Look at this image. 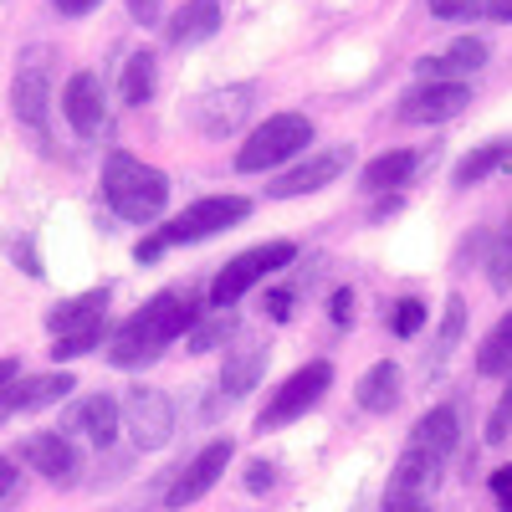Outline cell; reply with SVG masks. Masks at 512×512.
<instances>
[{"label": "cell", "mask_w": 512, "mask_h": 512, "mask_svg": "<svg viewBox=\"0 0 512 512\" xmlns=\"http://www.w3.org/2000/svg\"><path fill=\"white\" fill-rule=\"evenodd\" d=\"M446 62H451V72H482V67H487V41L461 36L456 47L446 52Z\"/></svg>", "instance_id": "f546056e"}, {"label": "cell", "mask_w": 512, "mask_h": 512, "mask_svg": "<svg viewBox=\"0 0 512 512\" xmlns=\"http://www.w3.org/2000/svg\"><path fill=\"white\" fill-rule=\"evenodd\" d=\"M195 328V303H190V292H159L149 297V308L134 313L118 333H113V344H108V359L118 369H139V364H154L164 354V344H175L180 333Z\"/></svg>", "instance_id": "6da1fadb"}, {"label": "cell", "mask_w": 512, "mask_h": 512, "mask_svg": "<svg viewBox=\"0 0 512 512\" xmlns=\"http://www.w3.org/2000/svg\"><path fill=\"white\" fill-rule=\"evenodd\" d=\"M461 328H466V303H461V297H451V303H446V318H441V333H436V354H431L436 369H441V364L451 359V349L461 344Z\"/></svg>", "instance_id": "4316f807"}, {"label": "cell", "mask_w": 512, "mask_h": 512, "mask_svg": "<svg viewBox=\"0 0 512 512\" xmlns=\"http://www.w3.org/2000/svg\"><path fill=\"white\" fill-rule=\"evenodd\" d=\"M507 164H512V139H492V144L472 149L451 169V185L456 190H472V185H482L487 175H497V169H507Z\"/></svg>", "instance_id": "ac0fdd59"}, {"label": "cell", "mask_w": 512, "mask_h": 512, "mask_svg": "<svg viewBox=\"0 0 512 512\" xmlns=\"http://www.w3.org/2000/svg\"><path fill=\"white\" fill-rule=\"evenodd\" d=\"M466 103H472L466 82H420V88H410V93L400 98V118H405V123H446V118H456Z\"/></svg>", "instance_id": "7c38bea8"}, {"label": "cell", "mask_w": 512, "mask_h": 512, "mask_svg": "<svg viewBox=\"0 0 512 512\" xmlns=\"http://www.w3.org/2000/svg\"><path fill=\"white\" fill-rule=\"evenodd\" d=\"M103 313H108V292H82V297H72V303H62V308L47 313V328L52 333H72V328L103 323Z\"/></svg>", "instance_id": "cb8c5ba5"}, {"label": "cell", "mask_w": 512, "mask_h": 512, "mask_svg": "<svg viewBox=\"0 0 512 512\" xmlns=\"http://www.w3.org/2000/svg\"><path fill=\"white\" fill-rule=\"evenodd\" d=\"M487 16H492V21H512V0H492Z\"/></svg>", "instance_id": "f6af8a7d"}, {"label": "cell", "mask_w": 512, "mask_h": 512, "mask_svg": "<svg viewBox=\"0 0 512 512\" xmlns=\"http://www.w3.org/2000/svg\"><path fill=\"white\" fill-rule=\"evenodd\" d=\"M236 333V318L231 313H216L210 323H200V328H190V354H210L216 344H226V338Z\"/></svg>", "instance_id": "f1b7e54d"}, {"label": "cell", "mask_w": 512, "mask_h": 512, "mask_svg": "<svg viewBox=\"0 0 512 512\" xmlns=\"http://www.w3.org/2000/svg\"><path fill=\"white\" fill-rule=\"evenodd\" d=\"M123 415V431L134 436L139 451H159L169 436H175V405H169L164 390H149V384H134L118 405Z\"/></svg>", "instance_id": "52a82bcc"}, {"label": "cell", "mask_w": 512, "mask_h": 512, "mask_svg": "<svg viewBox=\"0 0 512 512\" xmlns=\"http://www.w3.org/2000/svg\"><path fill=\"white\" fill-rule=\"evenodd\" d=\"M487 11H492V0H431V16H441V21H472Z\"/></svg>", "instance_id": "4dcf8cb0"}, {"label": "cell", "mask_w": 512, "mask_h": 512, "mask_svg": "<svg viewBox=\"0 0 512 512\" xmlns=\"http://www.w3.org/2000/svg\"><path fill=\"white\" fill-rule=\"evenodd\" d=\"M21 456H26L31 472H41V477L57 482V487H72L77 472H82V456H77V446H72L62 431H36V436H26Z\"/></svg>", "instance_id": "8fae6325"}, {"label": "cell", "mask_w": 512, "mask_h": 512, "mask_svg": "<svg viewBox=\"0 0 512 512\" xmlns=\"http://www.w3.org/2000/svg\"><path fill=\"white\" fill-rule=\"evenodd\" d=\"M118 400H108V395H93V400H82L77 410H72V431H82L93 446H113V436H118Z\"/></svg>", "instance_id": "44dd1931"}, {"label": "cell", "mask_w": 512, "mask_h": 512, "mask_svg": "<svg viewBox=\"0 0 512 512\" xmlns=\"http://www.w3.org/2000/svg\"><path fill=\"white\" fill-rule=\"evenodd\" d=\"M492 497H497L502 512H512V466H497L492 472Z\"/></svg>", "instance_id": "d590c367"}, {"label": "cell", "mask_w": 512, "mask_h": 512, "mask_svg": "<svg viewBox=\"0 0 512 512\" xmlns=\"http://www.w3.org/2000/svg\"><path fill=\"white\" fill-rule=\"evenodd\" d=\"M52 6L62 11V16H88V11H98L103 0H52Z\"/></svg>", "instance_id": "ab89813d"}, {"label": "cell", "mask_w": 512, "mask_h": 512, "mask_svg": "<svg viewBox=\"0 0 512 512\" xmlns=\"http://www.w3.org/2000/svg\"><path fill=\"white\" fill-rule=\"evenodd\" d=\"M512 436V390L502 395V405L492 410V420H487V446H502Z\"/></svg>", "instance_id": "836d02e7"}, {"label": "cell", "mask_w": 512, "mask_h": 512, "mask_svg": "<svg viewBox=\"0 0 512 512\" xmlns=\"http://www.w3.org/2000/svg\"><path fill=\"white\" fill-rule=\"evenodd\" d=\"M512 369V313L487 333V344L477 354V374H507Z\"/></svg>", "instance_id": "484cf974"}, {"label": "cell", "mask_w": 512, "mask_h": 512, "mask_svg": "<svg viewBox=\"0 0 512 512\" xmlns=\"http://www.w3.org/2000/svg\"><path fill=\"white\" fill-rule=\"evenodd\" d=\"M159 11H164V0H128V16H134L139 26H154Z\"/></svg>", "instance_id": "8d00e7d4"}, {"label": "cell", "mask_w": 512, "mask_h": 512, "mask_svg": "<svg viewBox=\"0 0 512 512\" xmlns=\"http://www.w3.org/2000/svg\"><path fill=\"white\" fill-rule=\"evenodd\" d=\"M159 251H164V241L154 236V241H139V251H134V256H139V262H154V256H159Z\"/></svg>", "instance_id": "7bdbcfd3"}, {"label": "cell", "mask_w": 512, "mask_h": 512, "mask_svg": "<svg viewBox=\"0 0 512 512\" xmlns=\"http://www.w3.org/2000/svg\"><path fill=\"white\" fill-rule=\"evenodd\" d=\"M103 344V323H88V328H72V333H57V344H52V359H82L88 349Z\"/></svg>", "instance_id": "83f0119b"}, {"label": "cell", "mask_w": 512, "mask_h": 512, "mask_svg": "<svg viewBox=\"0 0 512 512\" xmlns=\"http://www.w3.org/2000/svg\"><path fill=\"white\" fill-rule=\"evenodd\" d=\"M103 195H108V205L118 210L123 221L144 226V221H159V216H164L169 180L159 175V169L139 164L134 154H113L108 169H103Z\"/></svg>", "instance_id": "7a4b0ae2"}, {"label": "cell", "mask_w": 512, "mask_h": 512, "mask_svg": "<svg viewBox=\"0 0 512 512\" xmlns=\"http://www.w3.org/2000/svg\"><path fill=\"white\" fill-rule=\"evenodd\" d=\"M492 287L497 292H507L512 287V221H507V231H502V241H497V251H492Z\"/></svg>", "instance_id": "1f68e13d"}, {"label": "cell", "mask_w": 512, "mask_h": 512, "mask_svg": "<svg viewBox=\"0 0 512 512\" xmlns=\"http://www.w3.org/2000/svg\"><path fill=\"white\" fill-rule=\"evenodd\" d=\"M267 313H272L277 323H287V318H292V292H272V297H267Z\"/></svg>", "instance_id": "f35d334b"}, {"label": "cell", "mask_w": 512, "mask_h": 512, "mask_svg": "<svg viewBox=\"0 0 512 512\" xmlns=\"http://www.w3.org/2000/svg\"><path fill=\"white\" fill-rule=\"evenodd\" d=\"M16 369H21L16 359H0V390H6V384H16Z\"/></svg>", "instance_id": "ee69618b"}, {"label": "cell", "mask_w": 512, "mask_h": 512, "mask_svg": "<svg viewBox=\"0 0 512 512\" xmlns=\"http://www.w3.org/2000/svg\"><path fill=\"white\" fill-rule=\"evenodd\" d=\"M16 262H26V272H31V277H41V272H47V267L36 262V251H31V241H16Z\"/></svg>", "instance_id": "60d3db41"}, {"label": "cell", "mask_w": 512, "mask_h": 512, "mask_svg": "<svg viewBox=\"0 0 512 512\" xmlns=\"http://www.w3.org/2000/svg\"><path fill=\"white\" fill-rule=\"evenodd\" d=\"M11 103H16V118L31 134L47 139V118H52V52L47 47H31L21 57L16 82H11Z\"/></svg>", "instance_id": "8992f818"}, {"label": "cell", "mask_w": 512, "mask_h": 512, "mask_svg": "<svg viewBox=\"0 0 512 512\" xmlns=\"http://www.w3.org/2000/svg\"><path fill=\"white\" fill-rule=\"evenodd\" d=\"M272 482H277V466L272 461H251L246 466V492L262 497V492H272Z\"/></svg>", "instance_id": "e575fe53"}, {"label": "cell", "mask_w": 512, "mask_h": 512, "mask_svg": "<svg viewBox=\"0 0 512 512\" xmlns=\"http://www.w3.org/2000/svg\"><path fill=\"white\" fill-rule=\"evenodd\" d=\"M328 313H333V323H354V292H344V287H338Z\"/></svg>", "instance_id": "74e56055"}, {"label": "cell", "mask_w": 512, "mask_h": 512, "mask_svg": "<svg viewBox=\"0 0 512 512\" xmlns=\"http://www.w3.org/2000/svg\"><path fill=\"white\" fill-rule=\"evenodd\" d=\"M359 405H364L369 415H390V410L400 405V364L379 359L374 369H364V379H359Z\"/></svg>", "instance_id": "d6986e66"}, {"label": "cell", "mask_w": 512, "mask_h": 512, "mask_svg": "<svg viewBox=\"0 0 512 512\" xmlns=\"http://www.w3.org/2000/svg\"><path fill=\"white\" fill-rule=\"evenodd\" d=\"M349 159H354V149H323V154H313L308 164H297V169H287V175L277 180V185H267L277 200H292V195H313V190H323V185H333L338 175L349 169Z\"/></svg>", "instance_id": "5bb4252c"}, {"label": "cell", "mask_w": 512, "mask_h": 512, "mask_svg": "<svg viewBox=\"0 0 512 512\" xmlns=\"http://www.w3.org/2000/svg\"><path fill=\"white\" fill-rule=\"evenodd\" d=\"M328 384H333V364L328 359H313L297 369L282 390L267 400V410L256 415V431H277V425H292L297 415H308L323 395H328Z\"/></svg>", "instance_id": "5b68a950"}, {"label": "cell", "mask_w": 512, "mask_h": 512, "mask_svg": "<svg viewBox=\"0 0 512 512\" xmlns=\"http://www.w3.org/2000/svg\"><path fill=\"white\" fill-rule=\"evenodd\" d=\"M436 477H441V461L405 446V456L395 461V472H390V487H384V512H420L425 497L436 492Z\"/></svg>", "instance_id": "9c48e42d"}, {"label": "cell", "mask_w": 512, "mask_h": 512, "mask_svg": "<svg viewBox=\"0 0 512 512\" xmlns=\"http://www.w3.org/2000/svg\"><path fill=\"white\" fill-rule=\"evenodd\" d=\"M154 82H159V62L154 52H134L123 62V103L128 108H144L154 98Z\"/></svg>", "instance_id": "d4e9b609"}, {"label": "cell", "mask_w": 512, "mask_h": 512, "mask_svg": "<svg viewBox=\"0 0 512 512\" xmlns=\"http://www.w3.org/2000/svg\"><path fill=\"white\" fill-rule=\"evenodd\" d=\"M226 466H231V441H210L190 466H185V472L175 477V487H169V507H190V502H200L210 487H216L221 482V472H226Z\"/></svg>", "instance_id": "4fadbf2b"}, {"label": "cell", "mask_w": 512, "mask_h": 512, "mask_svg": "<svg viewBox=\"0 0 512 512\" xmlns=\"http://www.w3.org/2000/svg\"><path fill=\"white\" fill-rule=\"evenodd\" d=\"M415 169H420V154L390 149V154H379V159L364 164V190H395V185H405L415 175Z\"/></svg>", "instance_id": "603a6c76"}, {"label": "cell", "mask_w": 512, "mask_h": 512, "mask_svg": "<svg viewBox=\"0 0 512 512\" xmlns=\"http://www.w3.org/2000/svg\"><path fill=\"white\" fill-rule=\"evenodd\" d=\"M313 144V123L303 113H272L262 128H251V139L236 149V169L256 175V169H277L282 159L303 154Z\"/></svg>", "instance_id": "3957f363"}, {"label": "cell", "mask_w": 512, "mask_h": 512, "mask_svg": "<svg viewBox=\"0 0 512 512\" xmlns=\"http://www.w3.org/2000/svg\"><path fill=\"white\" fill-rule=\"evenodd\" d=\"M216 31H221V0H185L175 21H169V41L175 47H195V41L216 36Z\"/></svg>", "instance_id": "e0dca14e"}, {"label": "cell", "mask_w": 512, "mask_h": 512, "mask_svg": "<svg viewBox=\"0 0 512 512\" xmlns=\"http://www.w3.org/2000/svg\"><path fill=\"white\" fill-rule=\"evenodd\" d=\"M410 446L446 466V456L456 451V410L451 405H436L431 415H420L415 431H410Z\"/></svg>", "instance_id": "2e32d148"}, {"label": "cell", "mask_w": 512, "mask_h": 512, "mask_svg": "<svg viewBox=\"0 0 512 512\" xmlns=\"http://www.w3.org/2000/svg\"><path fill=\"white\" fill-rule=\"evenodd\" d=\"M62 113H67V123L77 128L82 139H93L103 128V82L93 72H77L62 88Z\"/></svg>", "instance_id": "9a60e30c"}, {"label": "cell", "mask_w": 512, "mask_h": 512, "mask_svg": "<svg viewBox=\"0 0 512 512\" xmlns=\"http://www.w3.org/2000/svg\"><path fill=\"white\" fill-rule=\"evenodd\" d=\"M246 210H251V200H241V195H210V200H195L175 226H164V231H159V241H164V246H180V241L221 236V231H231V226L246 221Z\"/></svg>", "instance_id": "ba28073f"}, {"label": "cell", "mask_w": 512, "mask_h": 512, "mask_svg": "<svg viewBox=\"0 0 512 512\" xmlns=\"http://www.w3.org/2000/svg\"><path fill=\"white\" fill-rule=\"evenodd\" d=\"M72 390H77L72 374H36V379H26V384H11V410H16V415H26V410H47V405L67 400Z\"/></svg>", "instance_id": "7402d4cb"}, {"label": "cell", "mask_w": 512, "mask_h": 512, "mask_svg": "<svg viewBox=\"0 0 512 512\" xmlns=\"http://www.w3.org/2000/svg\"><path fill=\"white\" fill-rule=\"evenodd\" d=\"M11 487H16V466H11V456H0V502L11 497Z\"/></svg>", "instance_id": "b9f144b4"}, {"label": "cell", "mask_w": 512, "mask_h": 512, "mask_svg": "<svg viewBox=\"0 0 512 512\" xmlns=\"http://www.w3.org/2000/svg\"><path fill=\"white\" fill-rule=\"evenodd\" d=\"M395 333L400 338H415L420 328H425V303H415V297H405V303H395Z\"/></svg>", "instance_id": "d6a6232c"}, {"label": "cell", "mask_w": 512, "mask_h": 512, "mask_svg": "<svg viewBox=\"0 0 512 512\" xmlns=\"http://www.w3.org/2000/svg\"><path fill=\"white\" fill-rule=\"evenodd\" d=\"M262 374H267V349L241 344V349H231V354H226L221 390H226L231 400H241V395H251V390H256V379H262Z\"/></svg>", "instance_id": "ffe728a7"}, {"label": "cell", "mask_w": 512, "mask_h": 512, "mask_svg": "<svg viewBox=\"0 0 512 512\" xmlns=\"http://www.w3.org/2000/svg\"><path fill=\"white\" fill-rule=\"evenodd\" d=\"M292 256H297V246H292V241H267V246L241 251L236 262H226V267H221V277L210 282V303H216L221 313H226V308H236L256 282H267L272 272H282V267L292 262Z\"/></svg>", "instance_id": "277c9868"}, {"label": "cell", "mask_w": 512, "mask_h": 512, "mask_svg": "<svg viewBox=\"0 0 512 512\" xmlns=\"http://www.w3.org/2000/svg\"><path fill=\"white\" fill-rule=\"evenodd\" d=\"M251 103H256V82H236V88H216V93L195 98L190 118H195L200 134L226 139V134H236V128H241V118L251 113Z\"/></svg>", "instance_id": "30bf717a"}]
</instances>
